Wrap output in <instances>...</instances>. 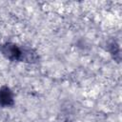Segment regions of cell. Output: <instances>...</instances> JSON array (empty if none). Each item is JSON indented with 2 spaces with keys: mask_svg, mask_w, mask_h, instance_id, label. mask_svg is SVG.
<instances>
[{
  "mask_svg": "<svg viewBox=\"0 0 122 122\" xmlns=\"http://www.w3.org/2000/svg\"><path fill=\"white\" fill-rule=\"evenodd\" d=\"M0 52L4 57L10 61H21L22 48L10 42L0 45Z\"/></svg>",
  "mask_w": 122,
  "mask_h": 122,
  "instance_id": "cell-1",
  "label": "cell"
},
{
  "mask_svg": "<svg viewBox=\"0 0 122 122\" xmlns=\"http://www.w3.org/2000/svg\"><path fill=\"white\" fill-rule=\"evenodd\" d=\"M14 104L13 92L8 86H2L0 88V107H11Z\"/></svg>",
  "mask_w": 122,
  "mask_h": 122,
  "instance_id": "cell-2",
  "label": "cell"
},
{
  "mask_svg": "<svg viewBox=\"0 0 122 122\" xmlns=\"http://www.w3.org/2000/svg\"><path fill=\"white\" fill-rule=\"evenodd\" d=\"M39 59V56L37 52L31 49V48H22V56H21V62H27V63H35Z\"/></svg>",
  "mask_w": 122,
  "mask_h": 122,
  "instance_id": "cell-3",
  "label": "cell"
},
{
  "mask_svg": "<svg viewBox=\"0 0 122 122\" xmlns=\"http://www.w3.org/2000/svg\"><path fill=\"white\" fill-rule=\"evenodd\" d=\"M108 50L111 52V54L112 55V57L117 60V62H119L120 60V49H119V45L116 43L115 40H110L108 43Z\"/></svg>",
  "mask_w": 122,
  "mask_h": 122,
  "instance_id": "cell-4",
  "label": "cell"
},
{
  "mask_svg": "<svg viewBox=\"0 0 122 122\" xmlns=\"http://www.w3.org/2000/svg\"><path fill=\"white\" fill-rule=\"evenodd\" d=\"M65 122H71V121H69V120H67V121H65Z\"/></svg>",
  "mask_w": 122,
  "mask_h": 122,
  "instance_id": "cell-5",
  "label": "cell"
}]
</instances>
